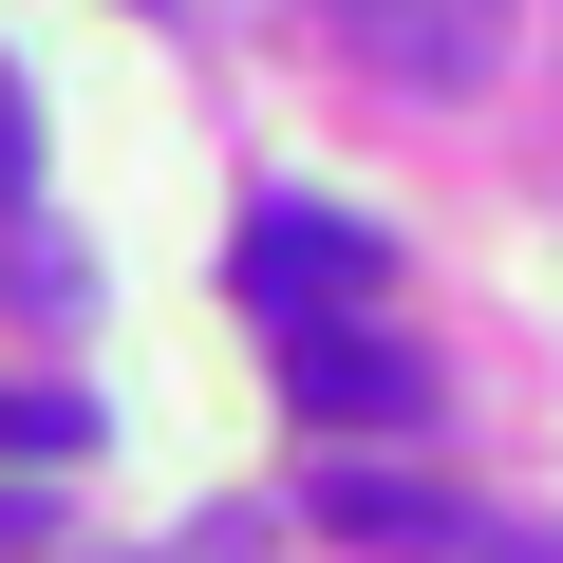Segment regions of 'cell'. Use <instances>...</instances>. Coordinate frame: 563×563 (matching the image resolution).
<instances>
[{"mask_svg": "<svg viewBox=\"0 0 563 563\" xmlns=\"http://www.w3.org/2000/svg\"><path fill=\"white\" fill-rule=\"evenodd\" d=\"M225 263H244V301H263V320H357L376 282H395V263H376V225H339V207H263Z\"/></svg>", "mask_w": 563, "mask_h": 563, "instance_id": "cell-1", "label": "cell"}, {"mask_svg": "<svg viewBox=\"0 0 563 563\" xmlns=\"http://www.w3.org/2000/svg\"><path fill=\"white\" fill-rule=\"evenodd\" d=\"M282 395H301L320 432H395L432 376H413V339H376V301H357V320H282Z\"/></svg>", "mask_w": 563, "mask_h": 563, "instance_id": "cell-2", "label": "cell"}, {"mask_svg": "<svg viewBox=\"0 0 563 563\" xmlns=\"http://www.w3.org/2000/svg\"><path fill=\"white\" fill-rule=\"evenodd\" d=\"M320 20H339L395 95H470V76L507 57V0H320Z\"/></svg>", "mask_w": 563, "mask_h": 563, "instance_id": "cell-3", "label": "cell"}, {"mask_svg": "<svg viewBox=\"0 0 563 563\" xmlns=\"http://www.w3.org/2000/svg\"><path fill=\"white\" fill-rule=\"evenodd\" d=\"M320 526H339V544H395V563H413V544H470V526H451V488H413V470H339V488H320Z\"/></svg>", "mask_w": 563, "mask_h": 563, "instance_id": "cell-4", "label": "cell"}, {"mask_svg": "<svg viewBox=\"0 0 563 563\" xmlns=\"http://www.w3.org/2000/svg\"><path fill=\"white\" fill-rule=\"evenodd\" d=\"M38 188V95H20V57H0V207Z\"/></svg>", "mask_w": 563, "mask_h": 563, "instance_id": "cell-5", "label": "cell"}, {"mask_svg": "<svg viewBox=\"0 0 563 563\" xmlns=\"http://www.w3.org/2000/svg\"><path fill=\"white\" fill-rule=\"evenodd\" d=\"M0 451L38 470V451H76V413H57V395H0Z\"/></svg>", "mask_w": 563, "mask_h": 563, "instance_id": "cell-6", "label": "cell"}, {"mask_svg": "<svg viewBox=\"0 0 563 563\" xmlns=\"http://www.w3.org/2000/svg\"><path fill=\"white\" fill-rule=\"evenodd\" d=\"M38 526H57V488H0V563H20V544H38Z\"/></svg>", "mask_w": 563, "mask_h": 563, "instance_id": "cell-7", "label": "cell"}, {"mask_svg": "<svg viewBox=\"0 0 563 563\" xmlns=\"http://www.w3.org/2000/svg\"><path fill=\"white\" fill-rule=\"evenodd\" d=\"M470 563H563V544L544 526H470Z\"/></svg>", "mask_w": 563, "mask_h": 563, "instance_id": "cell-8", "label": "cell"}, {"mask_svg": "<svg viewBox=\"0 0 563 563\" xmlns=\"http://www.w3.org/2000/svg\"><path fill=\"white\" fill-rule=\"evenodd\" d=\"M169 563H225V544H169Z\"/></svg>", "mask_w": 563, "mask_h": 563, "instance_id": "cell-9", "label": "cell"}]
</instances>
